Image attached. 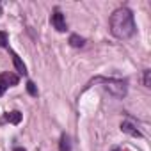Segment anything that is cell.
<instances>
[{
	"label": "cell",
	"instance_id": "cell-1",
	"mask_svg": "<svg viewBox=\"0 0 151 151\" xmlns=\"http://www.w3.org/2000/svg\"><path fill=\"white\" fill-rule=\"evenodd\" d=\"M110 30L116 37L119 39H128L133 36L135 32V22H133V14L130 9L121 7L116 9L110 16Z\"/></svg>",
	"mask_w": 151,
	"mask_h": 151
},
{
	"label": "cell",
	"instance_id": "cell-2",
	"mask_svg": "<svg viewBox=\"0 0 151 151\" xmlns=\"http://www.w3.org/2000/svg\"><path fill=\"white\" fill-rule=\"evenodd\" d=\"M103 82H105V87L112 94H116L119 98H123L126 94V84L124 82H121V80H103Z\"/></svg>",
	"mask_w": 151,
	"mask_h": 151
},
{
	"label": "cell",
	"instance_id": "cell-3",
	"mask_svg": "<svg viewBox=\"0 0 151 151\" xmlns=\"http://www.w3.org/2000/svg\"><path fill=\"white\" fill-rule=\"evenodd\" d=\"M52 25L55 27L57 32H64L66 30V20H64V14L60 11H55L52 14Z\"/></svg>",
	"mask_w": 151,
	"mask_h": 151
},
{
	"label": "cell",
	"instance_id": "cell-4",
	"mask_svg": "<svg viewBox=\"0 0 151 151\" xmlns=\"http://www.w3.org/2000/svg\"><path fill=\"white\" fill-rule=\"evenodd\" d=\"M11 57H13V62H14V68L18 69V73H20V75H27V68H25L23 60H22V59L18 57V53L11 52Z\"/></svg>",
	"mask_w": 151,
	"mask_h": 151
},
{
	"label": "cell",
	"instance_id": "cell-5",
	"mask_svg": "<svg viewBox=\"0 0 151 151\" xmlns=\"http://www.w3.org/2000/svg\"><path fill=\"white\" fill-rule=\"evenodd\" d=\"M121 130L124 132V133H128V135H132V137H140V132L132 124V123H128V121H124L123 124H121Z\"/></svg>",
	"mask_w": 151,
	"mask_h": 151
},
{
	"label": "cell",
	"instance_id": "cell-6",
	"mask_svg": "<svg viewBox=\"0 0 151 151\" xmlns=\"http://www.w3.org/2000/svg\"><path fill=\"white\" fill-rule=\"evenodd\" d=\"M0 78H2V82H4L7 87L18 84V77H16V75H13V73H2V75H0Z\"/></svg>",
	"mask_w": 151,
	"mask_h": 151
},
{
	"label": "cell",
	"instance_id": "cell-7",
	"mask_svg": "<svg viewBox=\"0 0 151 151\" xmlns=\"http://www.w3.org/2000/svg\"><path fill=\"white\" fill-rule=\"evenodd\" d=\"M84 43H86V39H84V37H80V36H77V34L69 36V45H71V46H75V48L84 46Z\"/></svg>",
	"mask_w": 151,
	"mask_h": 151
},
{
	"label": "cell",
	"instance_id": "cell-8",
	"mask_svg": "<svg viewBox=\"0 0 151 151\" xmlns=\"http://www.w3.org/2000/svg\"><path fill=\"white\" fill-rule=\"evenodd\" d=\"M59 147H60V151H71V142H69V137H68V135H62V137H60Z\"/></svg>",
	"mask_w": 151,
	"mask_h": 151
},
{
	"label": "cell",
	"instance_id": "cell-9",
	"mask_svg": "<svg viewBox=\"0 0 151 151\" xmlns=\"http://www.w3.org/2000/svg\"><path fill=\"white\" fill-rule=\"evenodd\" d=\"M7 117H9V121H11L13 124H18V123L22 121V114H20L18 110H13V112H11V114H9Z\"/></svg>",
	"mask_w": 151,
	"mask_h": 151
},
{
	"label": "cell",
	"instance_id": "cell-10",
	"mask_svg": "<svg viewBox=\"0 0 151 151\" xmlns=\"http://www.w3.org/2000/svg\"><path fill=\"white\" fill-rule=\"evenodd\" d=\"M27 91H29L30 96H37V87H36L34 82H27Z\"/></svg>",
	"mask_w": 151,
	"mask_h": 151
},
{
	"label": "cell",
	"instance_id": "cell-11",
	"mask_svg": "<svg viewBox=\"0 0 151 151\" xmlns=\"http://www.w3.org/2000/svg\"><path fill=\"white\" fill-rule=\"evenodd\" d=\"M149 75H151V71H149V69H146V71H144V86H146V87H151Z\"/></svg>",
	"mask_w": 151,
	"mask_h": 151
},
{
	"label": "cell",
	"instance_id": "cell-12",
	"mask_svg": "<svg viewBox=\"0 0 151 151\" xmlns=\"http://www.w3.org/2000/svg\"><path fill=\"white\" fill-rule=\"evenodd\" d=\"M7 45V34L6 32H0V48H4Z\"/></svg>",
	"mask_w": 151,
	"mask_h": 151
},
{
	"label": "cell",
	"instance_id": "cell-13",
	"mask_svg": "<svg viewBox=\"0 0 151 151\" xmlns=\"http://www.w3.org/2000/svg\"><path fill=\"white\" fill-rule=\"evenodd\" d=\"M6 89H7V86H6V84L2 82V78H0V96H2V94L6 93Z\"/></svg>",
	"mask_w": 151,
	"mask_h": 151
},
{
	"label": "cell",
	"instance_id": "cell-14",
	"mask_svg": "<svg viewBox=\"0 0 151 151\" xmlns=\"http://www.w3.org/2000/svg\"><path fill=\"white\" fill-rule=\"evenodd\" d=\"M14 151H27L25 147H14Z\"/></svg>",
	"mask_w": 151,
	"mask_h": 151
}]
</instances>
